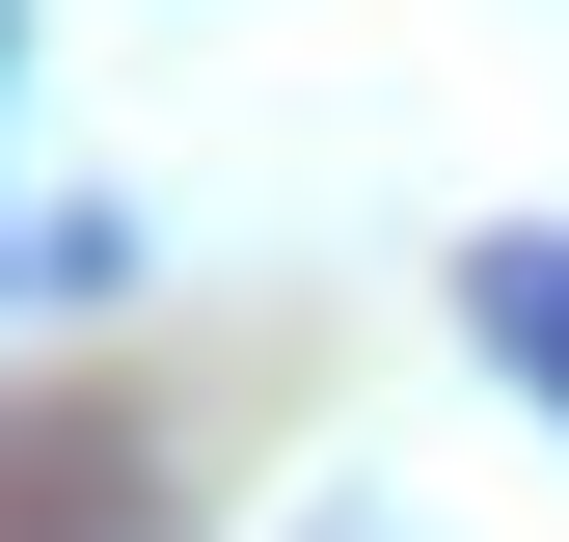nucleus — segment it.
<instances>
[{
  "label": "nucleus",
  "instance_id": "1",
  "mask_svg": "<svg viewBox=\"0 0 569 542\" xmlns=\"http://www.w3.org/2000/svg\"><path fill=\"white\" fill-rule=\"evenodd\" d=\"M461 325H488L542 406H569V244H488V271H461Z\"/></svg>",
  "mask_w": 569,
  "mask_h": 542
}]
</instances>
